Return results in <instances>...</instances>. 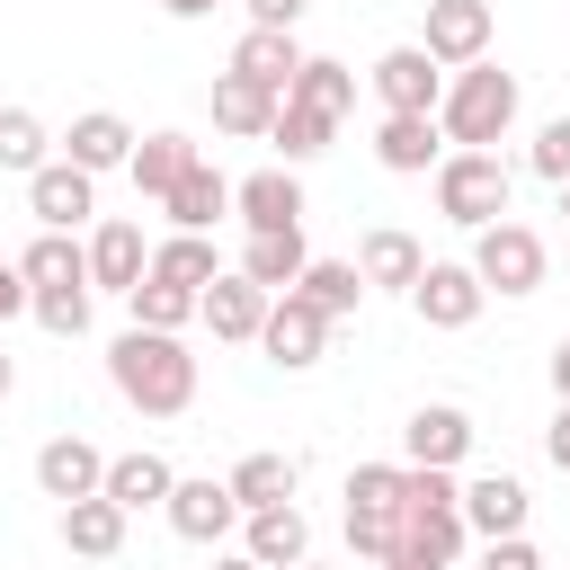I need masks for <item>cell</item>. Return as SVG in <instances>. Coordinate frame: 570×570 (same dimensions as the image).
<instances>
[{"mask_svg": "<svg viewBox=\"0 0 570 570\" xmlns=\"http://www.w3.org/2000/svg\"><path fill=\"white\" fill-rule=\"evenodd\" d=\"M107 383L142 410V419H178L196 401V356L169 338V330H125L107 347Z\"/></svg>", "mask_w": 570, "mask_h": 570, "instance_id": "obj_1", "label": "cell"}, {"mask_svg": "<svg viewBox=\"0 0 570 570\" xmlns=\"http://www.w3.org/2000/svg\"><path fill=\"white\" fill-rule=\"evenodd\" d=\"M436 125H445V142H454V151H490V142L517 125V71H499V62L454 71V80H445Z\"/></svg>", "mask_w": 570, "mask_h": 570, "instance_id": "obj_2", "label": "cell"}, {"mask_svg": "<svg viewBox=\"0 0 570 570\" xmlns=\"http://www.w3.org/2000/svg\"><path fill=\"white\" fill-rule=\"evenodd\" d=\"M508 160L499 151H445L436 160V214L445 223H463V232H490V223H508Z\"/></svg>", "mask_w": 570, "mask_h": 570, "instance_id": "obj_3", "label": "cell"}, {"mask_svg": "<svg viewBox=\"0 0 570 570\" xmlns=\"http://www.w3.org/2000/svg\"><path fill=\"white\" fill-rule=\"evenodd\" d=\"M472 276H481L490 294H534V285L552 276L543 232H534V223H490V232H472Z\"/></svg>", "mask_w": 570, "mask_h": 570, "instance_id": "obj_4", "label": "cell"}, {"mask_svg": "<svg viewBox=\"0 0 570 570\" xmlns=\"http://www.w3.org/2000/svg\"><path fill=\"white\" fill-rule=\"evenodd\" d=\"M365 80H374L383 116H436V107H445V62H436L428 45H392Z\"/></svg>", "mask_w": 570, "mask_h": 570, "instance_id": "obj_5", "label": "cell"}, {"mask_svg": "<svg viewBox=\"0 0 570 570\" xmlns=\"http://www.w3.org/2000/svg\"><path fill=\"white\" fill-rule=\"evenodd\" d=\"M481 303H490V285L472 276V258H428V276L410 285V312H419L428 330H472Z\"/></svg>", "mask_w": 570, "mask_h": 570, "instance_id": "obj_6", "label": "cell"}, {"mask_svg": "<svg viewBox=\"0 0 570 570\" xmlns=\"http://www.w3.org/2000/svg\"><path fill=\"white\" fill-rule=\"evenodd\" d=\"M490 36H499V18H490V0H428V53L445 62V71H472V62H490Z\"/></svg>", "mask_w": 570, "mask_h": 570, "instance_id": "obj_7", "label": "cell"}, {"mask_svg": "<svg viewBox=\"0 0 570 570\" xmlns=\"http://www.w3.org/2000/svg\"><path fill=\"white\" fill-rule=\"evenodd\" d=\"M401 454H410L419 472H454V463L472 454V410H454V401H419L410 428H401Z\"/></svg>", "mask_w": 570, "mask_h": 570, "instance_id": "obj_8", "label": "cell"}, {"mask_svg": "<svg viewBox=\"0 0 570 570\" xmlns=\"http://www.w3.org/2000/svg\"><path fill=\"white\" fill-rule=\"evenodd\" d=\"M151 276V249H142V223H125V214H107L98 232H89V294H134Z\"/></svg>", "mask_w": 570, "mask_h": 570, "instance_id": "obj_9", "label": "cell"}, {"mask_svg": "<svg viewBox=\"0 0 570 570\" xmlns=\"http://www.w3.org/2000/svg\"><path fill=\"white\" fill-rule=\"evenodd\" d=\"M267 303H276L267 285H249L240 267H223V276L205 285V303H196V321H205L214 338H232V347H249V338L267 330Z\"/></svg>", "mask_w": 570, "mask_h": 570, "instance_id": "obj_10", "label": "cell"}, {"mask_svg": "<svg viewBox=\"0 0 570 570\" xmlns=\"http://www.w3.org/2000/svg\"><path fill=\"white\" fill-rule=\"evenodd\" d=\"M258 347H267L285 374L321 365V347H330V312H312L303 294H276V303H267V330H258Z\"/></svg>", "mask_w": 570, "mask_h": 570, "instance_id": "obj_11", "label": "cell"}, {"mask_svg": "<svg viewBox=\"0 0 570 570\" xmlns=\"http://www.w3.org/2000/svg\"><path fill=\"white\" fill-rule=\"evenodd\" d=\"M36 490L62 499V508H71V499H98V490H107V454H98L89 436H45V445H36Z\"/></svg>", "mask_w": 570, "mask_h": 570, "instance_id": "obj_12", "label": "cell"}, {"mask_svg": "<svg viewBox=\"0 0 570 570\" xmlns=\"http://www.w3.org/2000/svg\"><path fill=\"white\" fill-rule=\"evenodd\" d=\"M160 517H169V534H178V543H205V552H214V543L240 525V499H232V481H178Z\"/></svg>", "mask_w": 570, "mask_h": 570, "instance_id": "obj_13", "label": "cell"}, {"mask_svg": "<svg viewBox=\"0 0 570 570\" xmlns=\"http://www.w3.org/2000/svg\"><path fill=\"white\" fill-rule=\"evenodd\" d=\"M27 214H36L45 232H71V223H89V214H98V178H89V169H71V160H45V169L27 178Z\"/></svg>", "mask_w": 570, "mask_h": 570, "instance_id": "obj_14", "label": "cell"}, {"mask_svg": "<svg viewBox=\"0 0 570 570\" xmlns=\"http://www.w3.org/2000/svg\"><path fill=\"white\" fill-rule=\"evenodd\" d=\"M134 125L125 116H107V107H89V116H71V134H62V160L71 169H89V178H107V169H125L134 160Z\"/></svg>", "mask_w": 570, "mask_h": 570, "instance_id": "obj_15", "label": "cell"}, {"mask_svg": "<svg viewBox=\"0 0 570 570\" xmlns=\"http://www.w3.org/2000/svg\"><path fill=\"white\" fill-rule=\"evenodd\" d=\"M374 160H383L392 178H428V169L445 160V125H436V116H383V125H374Z\"/></svg>", "mask_w": 570, "mask_h": 570, "instance_id": "obj_16", "label": "cell"}, {"mask_svg": "<svg viewBox=\"0 0 570 570\" xmlns=\"http://www.w3.org/2000/svg\"><path fill=\"white\" fill-rule=\"evenodd\" d=\"M232 214L249 232H303V178L294 169H258V178L232 187Z\"/></svg>", "mask_w": 570, "mask_h": 570, "instance_id": "obj_17", "label": "cell"}, {"mask_svg": "<svg viewBox=\"0 0 570 570\" xmlns=\"http://www.w3.org/2000/svg\"><path fill=\"white\" fill-rule=\"evenodd\" d=\"M525 481H508V472H481V481H463V525L481 534V543H499V534H525Z\"/></svg>", "mask_w": 570, "mask_h": 570, "instance_id": "obj_18", "label": "cell"}, {"mask_svg": "<svg viewBox=\"0 0 570 570\" xmlns=\"http://www.w3.org/2000/svg\"><path fill=\"white\" fill-rule=\"evenodd\" d=\"M240 552H249L258 570H303V552H312L303 508H258V517H240Z\"/></svg>", "mask_w": 570, "mask_h": 570, "instance_id": "obj_19", "label": "cell"}, {"mask_svg": "<svg viewBox=\"0 0 570 570\" xmlns=\"http://www.w3.org/2000/svg\"><path fill=\"white\" fill-rule=\"evenodd\" d=\"M303 62H312V53H303L285 27H249V36L232 45V71H240V80H258V89H276V98L294 89V71H303Z\"/></svg>", "mask_w": 570, "mask_h": 570, "instance_id": "obj_20", "label": "cell"}, {"mask_svg": "<svg viewBox=\"0 0 570 570\" xmlns=\"http://www.w3.org/2000/svg\"><path fill=\"white\" fill-rule=\"evenodd\" d=\"M160 214H169L178 232H214V223L232 214V178H223L214 160H196V169H187V178H178V187L160 196Z\"/></svg>", "mask_w": 570, "mask_h": 570, "instance_id": "obj_21", "label": "cell"}, {"mask_svg": "<svg viewBox=\"0 0 570 570\" xmlns=\"http://www.w3.org/2000/svg\"><path fill=\"white\" fill-rule=\"evenodd\" d=\"M196 160H205V151H196L187 134H142V142H134V160H125V178H134V187L160 205V196H169V187H178Z\"/></svg>", "mask_w": 570, "mask_h": 570, "instance_id": "obj_22", "label": "cell"}, {"mask_svg": "<svg viewBox=\"0 0 570 570\" xmlns=\"http://www.w3.org/2000/svg\"><path fill=\"white\" fill-rule=\"evenodd\" d=\"M303 267H312L303 232H249V249H240V276H249V285H267V294H294V285H303Z\"/></svg>", "mask_w": 570, "mask_h": 570, "instance_id": "obj_23", "label": "cell"}, {"mask_svg": "<svg viewBox=\"0 0 570 570\" xmlns=\"http://www.w3.org/2000/svg\"><path fill=\"white\" fill-rule=\"evenodd\" d=\"M356 276H365V285H392V294H410V285L428 276V249H419L410 232H392V223H383V232H365V249H356Z\"/></svg>", "mask_w": 570, "mask_h": 570, "instance_id": "obj_24", "label": "cell"}, {"mask_svg": "<svg viewBox=\"0 0 570 570\" xmlns=\"http://www.w3.org/2000/svg\"><path fill=\"white\" fill-rule=\"evenodd\" d=\"M18 276H27V294L89 285V240H71V232H36V240H27V258H18Z\"/></svg>", "mask_w": 570, "mask_h": 570, "instance_id": "obj_25", "label": "cell"}, {"mask_svg": "<svg viewBox=\"0 0 570 570\" xmlns=\"http://www.w3.org/2000/svg\"><path fill=\"white\" fill-rule=\"evenodd\" d=\"M169 490H178V472H169L160 454H107V499H116L125 517H142V508H169Z\"/></svg>", "mask_w": 570, "mask_h": 570, "instance_id": "obj_26", "label": "cell"}, {"mask_svg": "<svg viewBox=\"0 0 570 570\" xmlns=\"http://www.w3.org/2000/svg\"><path fill=\"white\" fill-rule=\"evenodd\" d=\"M62 543H71L80 561H116V552H125V508H116L107 490H98V499H71V508H62Z\"/></svg>", "mask_w": 570, "mask_h": 570, "instance_id": "obj_27", "label": "cell"}, {"mask_svg": "<svg viewBox=\"0 0 570 570\" xmlns=\"http://www.w3.org/2000/svg\"><path fill=\"white\" fill-rule=\"evenodd\" d=\"M223 481H232L240 517H258V508H294V454H240Z\"/></svg>", "mask_w": 570, "mask_h": 570, "instance_id": "obj_28", "label": "cell"}, {"mask_svg": "<svg viewBox=\"0 0 570 570\" xmlns=\"http://www.w3.org/2000/svg\"><path fill=\"white\" fill-rule=\"evenodd\" d=\"M276 89H258V80H240V71H223L214 80V125L223 134H276Z\"/></svg>", "mask_w": 570, "mask_h": 570, "instance_id": "obj_29", "label": "cell"}, {"mask_svg": "<svg viewBox=\"0 0 570 570\" xmlns=\"http://www.w3.org/2000/svg\"><path fill=\"white\" fill-rule=\"evenodd\" d=\"M151 276H160V285H187V294H205V285L223 276V258H214V240H205V232H169V240L151 249Z\"/></svg>", "mask_w": 570, "mask_h": 570, "instance_id": "obj_30", "label": "cell"}, {"mask_svg": "<svg viewBox=\"0 0 570 570\" xmlns=\"http://www.w3.org/2000/svg\"><path fill=\"white\" fill-rule=\"evenodd\" d=\"M294 294H303L312 312H330V321H347V312L365 303V276H356V258H312Z\"/></svg>", "mask_w": 570, "mask_h": 570, "instance_id": "obj_31", "label": "cell"}, {"mask_svg": "<svg viewBox=\"0 0 570 570\" xmlns=\"http://www.w3.org/2000/svg\"><path fill=\"white\" fill-rule=\"evenodd\" d=\"M285 98H303V107H321V116L338 125V116L356 107V71H347V62H330V53H312V62L294 71V89H285Z\"/></svg>", "mask_w": 570, "mask_h": 570, "instance_id": "obj_32", "label": "cell"}, {"mask_svg": "<svg viewBox=\"0 0 570 570\" xmlns=\"http://www.w3.org/2000/svg\"><path fill=\"white\" fill-rule=\"evenodd\" d=\"M330 134H338V125H330L321 107L285 98V107H276V134H267V142L285 151V169H303V160H321V151H330Z\"/></svg>", "mask_w": 570, "mask_h": 570, "instance_id": "obj_33", "label": "cell"}, {"mask_svg": "<svg viewBox=\"0 0 570 570\" xmlns=\"http://www.w3.org/2000/svg\"><path fill=\"white\" fill-rule=\"evenodd\" d=\"M196 303H205V294H187V285H160V276H142V285L125 294L134 330H169V338H178V330L196 321Z\"/></svg>", "mask_w": 570, "mask_h": 570, "instance_id": "obj_34", "label": "cell"}, {"mask_svg": "<svg viewBox=\"0 0 570 570\" xmlns=\"http://www.w3.org/2000/svg\"><path fill=\"white\" fill-rule=\"evenodd\" d=\"M347 508L401 517V508H410V463H356V472H347Z\"/></svg>", "mask_w": 570, "mask_h": 570, "instance_id": "obj_35", "label": "cell"}, {"mask_svg": "<svg viewBox=\"0 0 570 570\" xmlns=\"http://www.w3.org/2000/svg\"><path fill=\"white\" fill-rule=\"evenodd\" d=\"M45 142H53V134H45V125H36L27 107H0V169L36 178V169H45Z\"/></svg>", "mask_w": 570, "mask_h": 570, "instance_id": "obj_36", "label": "cell"}, {"mask_svg": "<svg viewBox=\"0 0 570 570\" xmlns=\"http://www.w3.org/2000/svg\"><path fill=\"white\" fill-rule=\"evenodd\" d=\"M27 312H36L53 338H80V330H89V285H53V294H36Z\"/></svg>", "mask_w": 570, "mask_h": 570, "instance_id": "obj_37", "label": "cell"}, {"mask_svg": "<svg viewBox=\"0 0 570 570\" xmlns=\"http://www.w3.org/2000/svg\"><path fill=\"white\" fill-rule=\"evenodd\" d=\"M525 169H534V178H552V187H570V116H552V125L534 134V151H525Z\"/></svg>", "mask_w": 570, "mask_h": 570, "instance_id": "obj_38", "label": "cell"}, {"mask_svg": "<svg viewBox=\"0 0 570 570\" xmlns=\"http://www.w3.org/2000/svg\"><path fill=\"white\" fill-rule=\"evenodd\" d=\"M401 543V517H374V508H347V552H365V561H383Z\"/></svg>", "mask_w": 570, "mask_h": 570, "instance_id": "obj_39", "label": "cell"}, {"mask_svg": "<svg viewBox=\"0 0 570 570\" xmlns=\"http://www.w3.org/2000/svg\"><path fill=\"white\" fill-rule=\"evenodd\" d=\"M481 570H543V552L525 534H499V543H481Z\"/></svg>", "mask_w": 570, "mask_h": 570, "instance_id": "obj_40", "label": "cell"}, {"mask_svg": "<svg viewBox=\"0 0 570 570\" xmlns=\"http://www.w3.org/2000/svg\"><path fill=\"white\" fill-rule=\"evenodd\" d=\"M240 9H249V27H285V36H294V18H303L312 0H240Z\"/></svg>", "mask_w": 570, "mask_h": 570, "instance_id": "obj_41", "label": "cell"}, {"mask_svg": "<svg viewBox=\"0 0 570 570\" xmlns=\"http://www.w3.org/2000/svg\"><path fill=\"white\" fill-rule=\"evenodd\" d=\"M543 454H552V472H570V401L552 410V428H543Z\"/></svg>", "mask_w": 570, "mask_h": 570, "instance_id": "obj_42", "label": "cell"}, {"mask_svg": "<svg viewBox=\"0 0 570 570\" xmlns=\"http://www.w3.org/2000/svg\"><path fill=\"white\" fill-rule=\"evenodd\" d=\"M27 303H36V294H27V276H18V267H9V258H0V321H18V312H27Z\"/></svg>", "mask_w": 570, "mask_h": 570, "instance_id": "obj_43", "label": "cell"}, {"mask_svg": "<svg viewBox=\"0 0 570 570\" xmlns=\"http://www.w3.org/2000/svg\"><path fill=\"white\" fill-rule=\"evenodd\" d=\"M383 570H445V561H428L419 543H392V552H383Z\"/></svg>", "mask_w": 570, "mask_h": 570, "instance_id": "obj_44", "label": "cell"}, {"mask_svg": "<svg viewBox=\"0 0 570 570\" xmlns=\"http://www.w3.org/2000/svg\"><path fill=\"white\" fill-rule=\"evenodd\" d=\"M552 392H561V401H570V338H561V347H552Z\"/></svg>", "mask_w": 570, "mask_h": 570, "instance_id": "obj_45", "label": "cell"}, {"mask_svg": "<svg viewBox=\"0 0 570 570\" xmlns=\"http://www.w3.org/2000/svg\"><path fill=\"white\" fill-rule=\"evenodd\" d=\"M169 18H214V0H160Z\"/></svg>", "mask_w": 570, "mask_h": 570, "instance_id": "obj_46", "label": "cell"}, {"mask_svg": "<svg viewBox=\"0 0 570 570\" xmlns=\"http://www.w3.org/2000/svg\"><path fill=\"white\" fill-rule=\"evenodd\" d=\"M214 570H258V561H249V552H223V561H214Z\"/></svg>", "mask_w": 570, "mask_h": 570, "instance_id": "obj_47", "label": "cell"}, {"mask_svg": "<svg viewBox=\"0 0 570 570\" xmlns=\"http://www.w3.org/2000/svg\"><path fill=\"white\" fill-rule=\"evenodd\" d=\"M9 383H18V365H9V356H0V401H9Z\"/></svg>", "mask_w": 570, "mask_h": 570, "instance_id": "obj_48", "label": "cell"}, {"mask_svg": "<svg viewBox=\"0 0 570 570\" xmlns=\"http://www.w3.org/2000/svg\"><path fill=\"white\" fill-rule=\"evenodd\" d=\"M561 214H570V187H561Z\"/></svg>", "mask_w": 570, "mask_h": 570, "instance_id": "obj_49", "label": "cell"}, {"mask_svg": "<svg viewBox=\"0 0 570 570\" xmlns=\"http://www.w3.org/2000/svg\"><path fill=\"white\" fill-rule=\"evenodd\" d=\"M303 570H312V561H303Z\"/></svg>", "mask_w": 570, "mask_h": 570, "instance_id": "obj_50", "label": "cell"}]
</instances>
